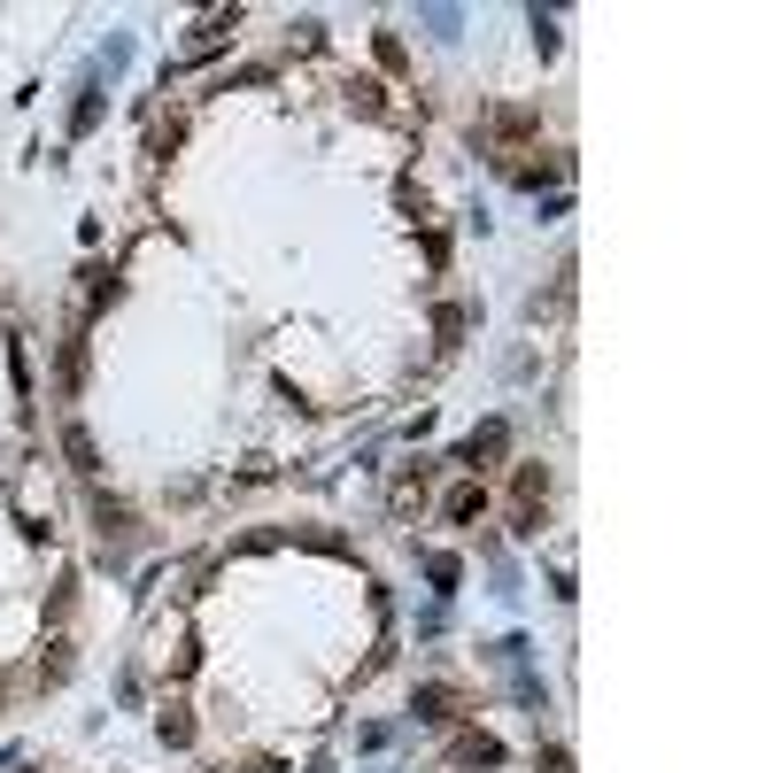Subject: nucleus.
Wrapping results in <instances>:
<instances>
[{
  "instance_id": "6",
  "label": "nucleus",
  "mask_w": 773,
  "mask_h": 773,
  "mask_svg": "<svg viewBox=\"0 0 773 773\" xmlns=\"http://www.w3.org/2000/svg\"><path fill=\"white\" fill-rule=\"evenodd\" d=\"M534 132H542L534 109H495V140H534Z\"/></svg>"
},
{
  "instance_id": "11",
  "label": "nucleus",
  "mask_w": 773,
  "mask_h": 773,
  "mask_svg": "<svg viewBox=\"0 0 773 773\" xmlns=\"http://www.w3.org/2000/svg\"><path fill=\"white\" fill-rule=\"evenodd\" d=\"M39 680L55 689V680H70V642H47V657H39Z\"/></svg>"
},
{
  "instance_id": "7",
  "label": "nucleus",
  "mask_w": 773,
  "mask_h": 773,
  "mask_svg": "<svg viewBox=\"0 0 773 773\" xmlns=\"http://www.w3.org/2000/svg\"><path fill=\"white\" fill-rule=\"evenodd\" d=\"M457 758H464V765H503V742H495V735H464Z\"/></svg>"
},
{
  "instance_id": "9",
  "label": "nucleus",
  "mask_w": 773,
  "mask_h": 773,
  "mask_svg": "<svg viewBox=\"0 0 773 773\" xmlns=\"http://www.w3.org/2000/svg\"><path fill=\"white\" fill-rule=\"evenodd\" d=\"M349 94H357V109H364V117H387V85H379V77H357Z\"/></svg>"
},
{
  "instance_id": "5",
  "label": "nucleus",
  "mask_w": 773,
  "mask_h": 773,
  "mask_svg": "<svg viewBox=\"0 0 773 773\" xmlns=\"http://www.w3.org/2000/svg\"><path fill=\"white\" fill-rule=\"evenodd\" d=\"M155 735H162L170 750H186V742H194V720H186V704H162V720H155Z\"/></svg>"
},
{
  "instance_id": "3",
  "label": "nucleus",
  "mask_w": 773,
  "mask_h": 773,
  "mask_svg": "<svg viewBox=\"0 0 773 773\" xmlns=\"http://www.w3.org/2000/svg\"><path fill=\"white\" fill-rule=\"evenodd\" d=\"M418 720H434V727L457 720V689H449V680H425V689H418Z\"/></svg>"
},
{
  "instance_id": "13",
  "label": "nucleus",
  "mask_w": 773,
  "mask_h": 773,
  "mask_svg": "<svg viewBox=\"0 0 773 773\" xmlns=\"http://www.w3.org/2000/svg\"><path fill=\"white\" fill-rule=\"evenodd\" d=\"M434 333H442V349H449V340L464 333V310H457V302H442V310H434Z\"/></svg>"
},
{
  "instance_id": "8",
  "label": "nucleus",
  "mask_w": 773,
  "mask_h": 773,
  "mask_svg": "<svg viewBox=\"0 0 773 773\" xmlns=\"http://www.w3.org/2000/svg\"><path fill=\"white\" fill-rule=\"evenodd\" d=\"M85 387V340H62V395Z\"/></svg>"
},
{
  "instance_id": "16",
  "label": "nucleus",
  "mask_w": 773,
  "mask_h": 773,
  "mask_svg": "<svg viewBox=\"0 0 773 773\" xmlns=\"http://www.w3.org/2000/svg\"><path fill=\"white\" fill-rule=\"evenodd\" d=\"M240 773H279V765H271V758H247V765H240Z\"/></svg>"
},
{
  "instance_id": "14",
  "label": "nucleus",
  "mask_w": 773,
  "mask_h": 773,
  "mask_svg": "<svg viewBox=\"0 0 773 773\" xmlns=\"http://www.w3.org/2000/svg\"><path fill=\"white\" fill-rule=\"evenodd\" d=\"M372 55H379L387 70H410V55H402V39H395V32H379V39H372Z\"/></svg>"
},
{
  "instance_id": "12",
  "label": "nucleus",
  "mask_w": 773,
  "mask_h": 773,
  "mask_svg": "<svg viewBox=\"0 0 773 773\" xmlns=\"http://www.w3.org/2000/svg\"><path fill=\"white\" fill-rule=\"evenodd\" d=\"M94 519H101V527H109V534H124V527H132V510H124V503H117V495H94Z\"/></svg>"
},
{
  "instance_id": "4",
  "label": "nucleus",
  "mask_w": 773,
  "mask_h": 773,
  "mask_svg": "<svg viewBox=\"0 0 773 773\" xmlns=\"http://www.w3.org/2000/svg\"><path fill=\"white\" fill-rule=\"evenodd\" d=\"M503 442H510V434H503V418H487L480 434L464 442V464H495V457H503Z\"/></svg>"
},
{
  "instance_id": "10",
  "label": "nucleus",
  "mask_w": 773,
  "mask_h": 773,
  "mask_svg": "<svg viewBox=\"0 0 773 773\" xmlns=\"http://www.w3.org/2000/svg\"><path fill=\"white\" fill-rule=\"evenodd\" d=\"M442 510H449L457 527H464V519H480V487H472V480H464V487H449V503H442Z\"/></svg>"
},
{
  "instance_id": "15",
  "label": "nucleus",
  "mask_w": 773,
  "mask_h": 773,
  "mask_svg": "<svg viewBox=\"0 0 773 773\" xmlns=\"http://www.w3.org/2000/svg\"><path fill=\"white\" fill-rule=\"evenodd\" d=\"M542 773H572V758H565V750L549 742V750H542Z\"/></svg>"
},
{
  "instance_id": "2",
  "label": "nucleus",
  "mask_w": 773,
  "mask_h": 773,
  "mask_svg": "<svg viewBox=\"0 0 773 773\" xmlns=\"http://www.w3.org/2000/svg\"><path fill=\"white\" fill-rule=\"evenodd\" d=\"M62 457H70V472H77V480H94V472H101V449H94V434H85L77 418L62 425Z\"/></svg>"
},
{
  "instance_id": "1",
  "label": "nucleus",
  "mask_w": 773,
  "mask_h": 773,
  "mask_svg": "<svg viewBox=\"0 0 773 773\" xmlns=\"http://www.w3.org/2000/svg\"><path fill=\"white\" fill-rule=\"evenodd\" d=\"M542 503H549V472L542 464H519V487H510V519H519V534L542 527Z\"/></svg>"
}]
</instances>
